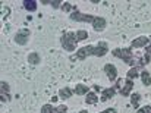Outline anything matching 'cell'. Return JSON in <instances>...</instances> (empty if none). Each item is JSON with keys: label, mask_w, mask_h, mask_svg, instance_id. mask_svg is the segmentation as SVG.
Instances as JSON below:
<instances>
[{"label": "cell", "mask_w": 151, "mask_h": 113, "mask_svg": "<svg viewBox=\"0 0 151 113\" xmlns=\"http://www.w3.org/2000/svg\"><path fill=\"white\" fill-rule=\"evenodd\" d=\"M107 53V43H104V41H101L99 43V46H87V47H82V49H79L78 52H76V59H79V60H82V59H85L87 56H90V55H93V56H104ZM75 57H72V59H75Z\"/></svg>", "instance_id": "obj_1"}, {"label": "cell", "mask_w": 151, "mask_h": 113, "mask_svg": "<svg viewBox=\"0 0 151 113\" xmlns=\"http://www.w3.org/2000/svg\"><path fill=\"white\" fill-rule=\"evenodd\" d=\"M76 43H78V37H76L73 32H65V34L62 35V46H63V49H66L68 52H73Z\"/></svg>", "instance_id": "obj_2"}, {"label": "cell", "mask_w": 151, "mask_h": 113, "mask_svg": "<svg viewBox=\"0 0 151 113\" xmlns=\"http://www.w3.org/2000/svg\"><path fill=\"white\" fill-rule=\"evenodd\" d=\"M113 56L116 57H120L123 62H126L128 65H131V66H134V65H138L137 62H135V59L132 57V50L131 49H114L113 50Z\"/></svg>", "instance_id": "obj_3"}, {"label": "cell", "mask_w": 151, "mask_h": 113, "mask_svg": "<svg viewBox=\"0 0 151 113\" xmlns=\"http://www.w3.org/2000/svg\"><path fill=\"white\" fill-rule=\"evenodd\" d=\"M94 18H96V16L84 15V13L78 12V9H76V7H75V9H73V12L70 13V19H73V21H81V22H91V24H93Z\"/></svg>", "instance_id": "obj_4"}, {"label": "cell", "mask_w": 151, "mask_h": 113, "mask_svg": "<svg viewBox=\"0 0 151 113\" xmlns=\"http://www.w3.org/2000/svg\"><path fill=\"white\" fill-rule=\"evenodd\" d=\"M28 35H29V31L28 30H21L19 32H16L15 35V41L18 44H25L28 41Z\"/></svg>", "instance_id": "obj_5"}, {"label": "cell", "mask_w": 151, "mask_h": 113, "mask_svg": "<svg viewBox=\"0 0 151 113\" xmlns=\"http://www.w3.org/2000/svg\"><path fill=\"white\" fill-rule=\"evenodd\" d=\"M104 72L107 73V76H109L110 81H114L116 76H117V71H116V68H114L113 65H110V63H106V65H104Z\"/></svg>", "instance_id": "obj_6"}, {"label": "cell", "mask_w": 151, "mask_h": 113, "mask_svg": "<svg viewBox=\"0 0 151 113\" xmlns=\"http://www.w3.org/2000/svg\"><path fill=\"white\" fill-rule=\"evenodd\" d=\"M148 43H150L148 37H138L132 41V47H147Z\"/></svg>", "instance_id": "obj_7"}, {"label": "cell", "mask_w": 151, "mask_h": 113, "mask_svg": "<svg viewBox=\"0 0 151 113\" xmlns=\"http://www.w3.org/2000/svg\"><path fill=\"white\" fill-rule=\"evenodd\" d=\"M93 27H94L96 31H103V30L106 28V19H104V18L96 16L94 21H93Z\"/></svg>", "instance_id": "obj_8"}, {"label": "cell", "mask_w": 151, "mask_h": 113, "mask_svg": "<svg viewBox=\"0 0 151 113\" xmlns=\"http://www.w3.org/2000/svg\"><path fill=\"white\" fill-rule=\"evenodd\" d=\"M134 88V82L131 81V79H126V82H125V87L120 90V94L123 96V97H126V96H129V93H131V90Z\"/></svg>", "instance_id": "obj_9"}, {"label": "cell", "mask_w": 151, "mask_h": 113, "mask_svg": "<svg viewBox=\"0 0 151 113\" xmlns=\"http://www.w3.org/2000/svg\"><path fill=\"white\" fill-rule=\"evenodd\" d=\"M114 96V88H106L103 90V96H101V101H107L109 99H111Z\"/></svg>", "instance_id": "obj_10"}, {"label": "cell", "mask_w": 151, "mask_h": 113, "mask_svg": "<svg viewBox=\"0 0 151 113\" xmlns=\"http://www.w3.org/2000/svg\"><path fill=\"white\" fill-rule=\"evenodd\" d=\"M24 6H25L27 10H35L37 9V1L35 0H25Z\"/></svg>", "instance_id": "obj_11"}, {"label": "cell", "mask_w": 151, "mask_h": 113, "mask_svg": "<svg viewBox=\"0 0 151 113\" xmlns=\"http://www.w3.org/2000/svg\"><path fill=\"white\" fill-rule=\"evenodd\" d=\"M75 94H78V96H84V94H88V88H87L85 85L79 84V85H76V87H75Z\"/></svg>", "instance_id": "obj_12"}, {"label": "cell", "mask_w": 151, "mask_h": 113, "mask_svg": "<svg viewBox=\"0 0 151 113\" xmlns=\"http://www.w3.org/2000/svg\"><path fill=\"white\" fill-rule=\"evenodd\" d=\"M28 62H29L31 65H38V63H40V55H38V53H31V55H28Z\"/></svg>", "instance_id": "obj_13"}, {"label": "cell", "mask_w": 151, "mask_h": 113, "mask_svg": "<svg viewBox=\"0 0 151 113\" xmlns=\"http://www.w3.org/2000/svg\"><path fill=\"white\" fill-rule=\"evenodd\" d=\"M70 96H72V90L70 88H62L59 91V97H62V99H69Z\"/></svg>", "instance_id": "obj_14"}, {"label": "cell", "mask_w": 151, "mask_h": 113, "mask_svg": "<svg viewBox=\"0 0 151 113\" xmlns=\"http://www.w3.org/2000/svg\"><path fill=\"white\" fill-rule=\"evenodd\" d=\"M141 79H142V84H144V85H151V75L147 72V71H144V72H142Z\"/></svg>", "instance_id": "obj_15"}, {"label": "cell", "mask_w": 151, "mask_h": 113, "mask_svg": "<svg viewBox=\"0 0 151 113\" xmlns=\"http://www.w3.org/2000/svg\"><path fill=\"white\" fill-rule=\"evenodd\" d=\"M85 101H87L88 104H96V103H97V96H96V93H88Z\"/></svg>", "instance_id": "obj_16"}, {"label": "cell", "mask_w": 151, "mask_h": 113, "mask_svg": "<svg viewBox=\"0 0 151 113\" xmlns=\"http://www.w3.org/2000/svg\"><path fill=\"white\" fill-rule=\"evenodd\" d=\"M139 99H141V96L138 94V93H135V94H132V97H131V103H132V106L137 109L138 107V103H139Z\"/></svg>", "instance_id": "obj_17"}, {"label": "cell", "mask_w": 151, "mask_h": 113, "mask_svg": "<svg viewBox=\"0 0 151 113\" xmlns=\"http://www.w3.org/2000/svg\"><path fill=\"white\" fill-rule=\"evenodd\" d=\"M41 112L43 113H57L54 107H51V104H44V106L41 107Z\"/></svg>", "instance_id": "obj_18"}, {"label": "cell", "mask_w": 151, "mask_h": 113, "mask_svg": "<svg viewBox=\"0 0 151 113\" xmlns=\"http://www.w3.org/2000/svg\"><path fill=\"white\" fill-rule=\"evenodd\" d=\"M137 76H138V71H137L135 68H132V69L128 72V79H131V81H132V79H135Z\"/></svg>", "instance_id": "obj_19"}, {"label": "cell", "mask_w": 151, "mask_h": 113, "mask_svg": "<svg viewBox=\"0 0 151 113\" xmlns=\"http://www.w3.org/2000/svg\"><path fill=\"white\" fill-rule=\"evenodd\" d=\"M76 37H78V41H82V40L88 38V32H87V31H78Z\"/></svg>", "instance_id": "obj_20"}, {"label": "cell", "mask_w": 151, "mask_h": 113, "mask_svg": "<svg viewBox=\"0 0 151 113\" xmlns=\"http://www.w3.org/2000/svg\"><path fill=\"white\" fill-rule=\"evenodd\" d=\"M148 63H150V55H145V56L139 60V66H142V65H148Z\"/></svg>", "instance_id": "obj_21"}, {"label": "cell", "mask_w": 151, "mask_h": 113, "mask_svg": "<svg viewBox=\"0 0 151 113\" xmlns=\"http://www.w3.org/2000/svg\"><path fill=\"white\" fill-rule=\"evenodd\" d=\"M137 113H151V106H144V107H141Z\"/></svg>", "instance_id": "obj_22"}, {"label": "cell", "mask_w": 151, "mask_h": 113, "mask_svg": "<svg viewBox=\"0 0 151 113\" xmlns=\"http://www.w3.org/2000/svg\"><path fill=\"white\" fill-rule=\"evenodd\" d=\"M62 7H63V10H65V12H68V10H70V9H75V7H73L70 3H68V1H66V3H63V6H62Z\"/></svg>", "instance_id": "obj_23"}, {"label": "cell", "mask_w": 151, "mask_h": 113, "mask_svg": "<svg viewBox=\"0 0 151 113\" xmlns=\"http://www.w3.org/2000/svg\"><path fill=\"white\" fill-rule=\"evenodd\" d=\"M1 93H9V85L6 84V82H1Z\"/></svg>", "instance_id": "obj_24"}, {"label": "cell", "mask_w": 151, "mask_h": 113, "mask_svg": "<svg viewBox=\"0 0 151 113\" xmlns=\"http://www.w3.org/2000/svg\"><path fill=\"white\" fill-rule=\"evenodd\" d=\"M66 110H68V107L63 104V106H59L57 109H56V112L57 113H66Z\"/></svg>", "instance_id": "obj_25"}, {"label": "cell", "mask_w": 151, "mask_h": 113, "mask_svg": "<svg viewBox=\"0 0 151 113\" xmlns=\"http://www.w3.org/2000/svg\"><path fill=\"white\" fill-rule=\"evenodd\" d=\"M145 52H147V55H151V38H150V44L145 47Z\"/></svg>", "instance_id": "obj_26"}, {"label": "cell", "mask_w": 151, "mask_h": 113, "mask_svg": "<svg viewBox=\"0 0 151 113\" xmlns=\"http://www.w3.org/2000/svg\"><path fill=\"white\" fill-rule=\"evenodd\" d=\"M59 4H60V1H57V0L56 1H51V6L53 7H59Z\"/></svg>", "instance_id": "obj_27"}, {"label": "cell", "mask_w": 151, "mask_h": 113, "mask_svg": "<svg viewBox=\"0 0 151 113\" xmlns=\"http://www.w3.org/2000/svg\"><path fill=\"white\" fill-rule=\"evenodd\" d=\"M101 113H116V110L114 109H106L104 112H101Z\"/></svg>", "instance_id": "obj_28"}, {"label": "cell", "mask_w": 151, "mask_h": 113, "mask_svg": "<svg viewBox=\"0 0 151 113\" xmlns=\"http://www.w3.org/2000/svg\"><path fill=\"white\" fill-rule=\"evenodd\" d=\"M93 88H94V91H96V93H97V91H100V87H99V85H96V87H93Z\"/></svg>", "instance_id": "obj_29"}, {"label": "cell", "mask_w": 151, "mask_h": 113, "mask_svg": "<svg viewBox=\"0 0 151 113\" xmlns=\"http://www.w3.org/2000/svg\"><path fill=\"white\" fill-rule=\"evenodd\" d=\"M79 113H87V110H81V112Z\"/></svg>", "instance_id": "obj_30"}]
</instances>
